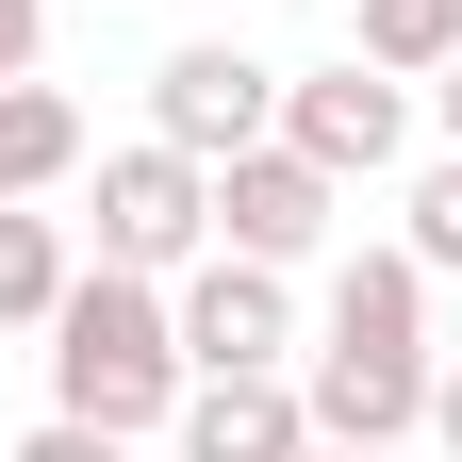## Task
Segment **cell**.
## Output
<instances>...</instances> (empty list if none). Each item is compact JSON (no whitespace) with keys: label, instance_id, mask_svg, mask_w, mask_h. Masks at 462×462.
<instances>
[{"label":"cell","instance_id":"cell-1","mask_svg":"<svg viewBox=\"0 0 462 462\" xmlns=\"http://www.w3.org/2000/svg\"><path fill=\"white\" fill-rule=\"evenodd\" d=\"M430 264L413 248H346L330 264V314L298 346V396H314V430L330 446H413L430 430Z\"/></svg>","mask_w":462,"mask_h":462},{"label":"cell","instance_id":"cell-2","mask_svg":"<svg viewBox=\"0 0 462 462\" xmlns=\"http://www.w3.org/2000/svg\"><path fill=\"white\" fill-rule=\"evenodd\" d=\"M182 314H165V281L133 264H83L67 298H50V413H83V430H165L182 413Z\"/></svg>","mask_w":462,"mask_h":462},{"label":"cell","instance_id":"cell-3","mask_svg":"<svg viewBox=\"0 0 462 462\" xmlns=\"http://www.w3.org/2000/svg\"><path fill=\"white\" fill-rule=\"evenodd\" d=\"M83 231H99V264L182 281V264L215 248V165L165 149V133H149V149H99V215H83Z\"/></svg>","mask_w":462,"mask_h":462},{"label":"cell","instance_id":"cell-4","mask_svg":"<svg viewBox=\"0 0 462 462\" xmlns=\"http://www.w3.org/2000/svg\"><path fill=\"white\" fill-rule=\"evenodd\" d=\"M281 149H314L330 182H380V165L413 149V83L364 67V50H346V67H281Z\"/></svg>","mask_w":462,"mask_h":462},{"label":"cell","instance_id":"cell-5","mask_svg":"<svg viewBox=\"0 0 462 462\" xmlns=\"http://www.w3.org/2000/svg\"><path fill=\"white\" fill-rule=\"evenodd\" d=\"M149 133H165V149H199V165L264 149V133H281V67H264V50H231V33L165 50V67H149Z\"/></svg>","mask_w":462,"mask_h":462},{"label":"cell","instance_id":"cell-6","mask_svg":"<svg viewBox=\"0 0 462 462\" xmlns=\"http://www.w3.org/2000/svg\"><path fill=\"white\" fill-rule=\"evenodd\" d=\"M182 314V364H298V264H248V248H199L165 281Z\"/></svg>","mask_w":462,"mask_h":462},{"label":"cell","instance_id":"cell-7","mask_svg":"<svg viewBox=\"0 0 462 462\" xmlns=\"http://www.w3.org/2000/svg\"><path fill=\"white\" fill-rule=\"evenodd\" d=\"M330 215H346V182H330L314 149H281V133L215 165V248H248V264H314Z\"/></svg>","mask_w":462,"mask_h":462},{"label":"cell","instance_id":"cell-8","mask_svg":"<svg viewBox=\"0 0 462 462\" xmlns=\"http://www.w3.org/2000/svg\"><path fill=\"white\" fill-rule=\"evenodd\" d=\"M165 430H182V462H298L314 446V396L281 380V364H199Z\"/></svg>","mask_w":462,"mask_h":462},{"label":"cell","instance_id":"cell-9","mask_svg":"<svg viewBox=\"0 0 462 462\" xmlns=\"http://www.w3.org/2000/svg\"><path fill=\"white\" fill-rule=\"evenodd\" d=\"M83 165V99L67 83H0V199H50Z\"/></svg>","mask_w":462,"mask_h":462},{"label":"cell","instance_id":"cell-10","mask_svg":"<svg viewBox=\"0 0 462 462\" xmlns=\"http://www.w3.org/2000/svg\"><path fill=\"white\" fill-rule=\"evenodd\" d=\"M83 281L67 248V215H33V199H0V330H50V298Z\"/></svg>","mask_w":462,"mask_h":462},{"label":"cell","instance_id":"cell-11","mask_svg":"<svg viewBox=\"0 0 462 462\" xmlns=\"http://www.w3.org/2000/svg\"><path fill=\"white\" fill-rule=\"evenodd\" d=\"M346 50L396 67V83H430L446 50H462V0H346Z\"/></svg>","mask_w":462,"mask_h":462},{"label":"cell","instance_id":"cell-12","mask_svg":"<svg viewBox=\"0 0 462 462\" xmlns=\"http://www.w3.org/2000/svg\"><path fill=\"white\" fill-rule=\"evenodd\" d=\"M396 248H413L430 281H462V149H446L430 182H413V231H396Z\"/></svg>","mask_w":462,"mask_h":462},{"label":"cell","instance_id":"cell-13","mask_svg":"<svg viewBox=\"0 0 462 462\" xmlns=\"http://www.w3.org/2000/svg\"><path fill=\"white\" fill-rule=\"evenodd\" d=\"M17 462H133V430H83V413H33Z\"/></svg>","mask_w":462,"mask_h":462},{"label":"cell","instance_id":"cell-14","mask_svg":"<svg viewBox=\"0 0 462 462\" xmlns=\"http://www.w3.org/2000/svg\"><path fill=\"white\" fill-rule=\"evenodd\" d=\"M33 50H50V0H0V83H33Z\"/></svg>","mask_w":462,"mask_h":462},{"label":"cell","instance_id":"cell-15","mask_svg":"<svg viewBox=\"0 0 462 462\" xmlns=\"http://www.w3.org/2000/svg\"><path fill=\"white\" fill-rule=\"evenodd\" d=\"M430 446L462 462V364H430Z\"/></svg>","mask_w":462,"mask_h":462},{"label":"cell","instance_id":"cell-16","mask_svg":"<svg viewBox=\"0 0 462 462\" xmlns=\"http://www.w3.org/2000/svg\"><path fill=\"white\" fill-rule=\"evenodd\" d=\"M298 462H396V446H330V430H314V446H298Z\"/></svg>","mask_w":462,"mask_h":462},{"label":"cell","instance_id":"cell-17","mask_svg":"<svg viewBox=\"0 0 462 462\" xmlns=\"http://www.w3.org/2000/svg\"><path fill=\"white\" fill-rule=\"evenodd\" d=\"M446 149H462V50H446Z\"/></svg>","mask_w":462,"mask_h":462}]
</instances>
